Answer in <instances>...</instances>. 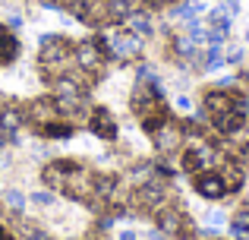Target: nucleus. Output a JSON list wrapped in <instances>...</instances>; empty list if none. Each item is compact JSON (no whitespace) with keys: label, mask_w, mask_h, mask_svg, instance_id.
<instances>
[{"label":"nucleus","mask_w":249,"mask_h":240,"mask_svg":"<svg viewBox=\"0 0 249 240\" xmlns=\"http://www.w3.org/2000/svg\"><path fill=\"white\" fill-rule=\"evenodd\" d=\"M3 146H6V139H3V136H0V148H3Z\"/></svg>","instance_id":"28"},{"label":"nucleus","mask_w":249,"mask_h":240,"mask_svg":"<svg viewBox=\"0 0 249 240\" xmlns=\"http://www.w3.org/2000/svg\"><path fill=\"white\" fill-rule=\"evenodd\" d=\"M22 240H54V237L38 224H22Z\"/></svg>","instance_id":"19"},{"label":"nucleus","mask_w":249,"mask_h":240,"mask_svg":"<svg viewBox=\"0 0 249 240\" xmlns=\"http://www.w3.org/2000/svg\"><path fill=\"white\" fill-rule=\"evenodd\" d=\"M3 199H6V205H10L16 215H22V209H25V196L19 190H3Z\"/></svg>","instance_id":"18"},{"label":"nucleus","mask_w":249,"mask_h":240,"mask_svg":"<svg viewBox=\"0 0 249 240\" xmlns=\"http://www.w3.org/2000/svg\"><path fill=\"white\" fill-rule=\"evenodd\" d=\"M227 60H224V48H205L202 51V73H218V70H224Z\"/></svg>","instance_id":"15"},{"label":"nucleus","mask_w":249,"mask_h":240,"mask_svg":"<svg viewBox=\"0 0 249 240\" xmlns=\"http://www.w3.org/2000/svg\"><path fill=\"white\" fill-rule=\"evenodd\" d=\"M227 222H231V218H227L221 209H208V212H205V228H212V231L227 228Z\"/></svg>","instance_id":"17"},{"label":"nucleus","mask_w":249,"mask_h":240,"mask_svg":"<svg viewBox=\"0 0 249 240\" xmlns=\"http://www.w3.org/2000/svg\"><path fill=\"white\" fill-rule=\"evenodd\" d=\"M35 205H54V193H32Z\"/></svg>","instance_id":"21"},{"label":"nucleus","mask_w":249,"mask_h":240,"mask_svg":"<svg viewBox=\"0 0 249 240\" xmlns=\"http://www.w3.org/2000/svg\"><path fill=\"white\" fill-rule=\"evenodd\" d=\"M117 240H139V234H136L133 228H123L120 234H117Z\"/></svg>","instance_id":"23"},{"label":"nucleus","mask_w":249,"mask_h":240,"mask_svg":"<svg viewBox=\"0 0 249 240\" xmlns=\"http://www.w3.org/2000/svg\"><path fill=\"white\" fill-rule=\"evenodd\" d=\"M243 38H246V51H249V29H246V32H243Z\"/></svg>","instance_id":"27"},{"label":"nucleus","mask_w":249,"mask_h":240,"mask_svg":"<svg viewBox=\"0 0 249 240\" xmlns=\"http://www.w3.org/2000/svg\"><path fill=\"white\" fill-rule=\"evenodd\" d=\"M98 44H101L107 60H120V63L142 60V54H145V41L129 29H117L110 35H98Z\"/></svg>","instance_id":"1"},{"label":"nucleus","mask_w":249,"mask_h":240,"mask_svg":"<svg viewBox=\"0 0 249 240\" xmlns=\"http://www.w3.org/2000/svg\"><path fill=\"white\" fill-rule=\"evenodd\" d=\"M89 129L98 136V139H107V142H114L117 133H120V127H117L114 114H110L107 108H95V111L89 114Z\"/></svg>","instance_id":"10"},{"label":"nucleus","mask_w":249,"mask_h":240,"mask_svg":"<svg viewBox=\"0 0 249 240\" xmlns=\"http://www.w3.org/2000/svg\"><path fill=\"white\" fill-rule=\"evenodd\" d=\"M60 117L63 114H60V108H57L54 95H41V98H32L29 105H25V120H29L35 129L48 127V123H57Z\"/></svg>","instance_id":"5"},{"label":"nucleus","mask_w":249,"mask_h":240,"mask_svg":"<svg viewBox=\"0 0 249 240\" xmlns=\"http://www.w3.org/2000/svg\"><path fill=\"white\" fill-rule=\"evenodd\" d=\"M98 228H101V231H110V228H114V218H101V222H98Z\"/></svg>","instance_id":"24"},{"label":"nucleus","mask_w":249,"mask_h":240,"mask_svg":"<svg viewBox=\"0 0 249 240\" xmlns=\"http://www.w3.org/2000/svg\"><path fill=\"white\" fill-rule=\"evenodd\" d=\"M73 54H76V44L67 41L63 35H41L38 63H41L44 73H51V70H54V76H57V73H67V70H73V67H76Z\"/></svg>","instance_id":"2"},{"label":"nucleus","mask_w":249,"mask_h":240,"mask_svg":"<svg viewBox=\"0 0 249 240\" xmlns=\"http://www.w3.org/2000/svg\"><path fill=\"white\" fill-rule=\"evenodd\" d=\"M227 228H231L233 240H246L249 237V205H240V209L233 212L231 222H227Z\"/></svg>","instance_id":"14"},{"label":"nucleus","mask_w":249,"mask_h":240,"mask_svg":"<svg viewBox=\"0 0 249 240\" xmlns=\"http://www.w3.org/2000/svg\"><path fill=\"white\" fill-rule=\"evenodd\" d=\"M218 3H224V0H218Z\"/></svg>","instance_id":"29"},{"label":"nucleus","mask_w":249,"mask_h":240,"mask_svg":"<svg viewBox=\"0 0 249 240\" xmlns=\"http://www.w3.org/2000/svg\"><path fill=\"white\" fill-rule=\"evenodd\" d=\"M240 86H243V89H249V63H243V67H240Z\"/></svg>","instance_id":"22"},{"label":"nucleus","mask_w":249,"mask_h":240,"mask_svg":"<svg viewBox=\"0 0 249 240\" xmlns=\"http://www.w3.org/2000/svg\"><path fill=\"white\" fill-rule=\"evenodd\" d=\"M183 139H186V136H183V127H180L174 117H167V120L152 133V142H155V152H158V155H174V152H180Z\"/></svg>","instance_id":"7"},{"label":"nucleus","mask_w":249,"mask_h":240,"mask_svg":"<svg viewBox=\"0 0 249 240\" xmlns=\"http://www.w3.org/2000/svg\"><path fill=\"white\" fill-rule=\"evenodd\" d=\"M22 123H25V114L19 111V108L6 105L3 111H0V129L10 136V142H19L16 136H19V129H22Z\"/></svg>","instance_id":"12"},{"label":"nucleus","mask_w":249,"mask_h":240,"mask_svg":"<svg viewBox=\"0 0 249 240\" xmlns=\"http://www.w3.org/2000/svg\"><path fill=\"white\" fill-rule=\"evenodd\" d=\"M13 165V158H10V155H0V167H10Z\"/></svg>","instance_id":"25"},{"label":"nucleus","mask_w":249,"mask_h":240,"mask_svg":"<svg viewBox=\"0 0 249 240\" xmlns=\"http://www.w3.org/2000/svg\"><path fill=\"white\" fill-rule=\"evenodd\" d=\"M246 190H249V184H246Z\"/></svg>","instance_id":"30"},{"label":"nucleus","mask_w":249,"mask_h":240,"mask_svg":"<svg viewBox=\"0 0 249 240\" xmlns=\"http://www.w3.org/2000/svg\"><path fill=\"white\" fill-rule=\"evenodd\" d=\"M155 224H158L161 231L170 237V240H177V237H183V231H186V215H183L180 209H170V205H161V209H155Z\"/></svg>","instance_id":"9"},{"label":"nucleus","mask_w":249,"mask_h":240,"mask_svg":"<svg viewBox=\"0 0 249 240\" xmlns=\"http://www.w3.org/2000/svg\"><path fill=\"white\" fill-rule=\"evenodd\" d=\"M218 146L214 142H205V139H193L186 148H183V158H180V167L186 174H202V171H212L218 165Z\"/></svg>","instance_id":"3"},{"label":"nucleus","mask_w":249,"mask_h":240,"mask_svg":"<svg viewBox=\"0 0 249 240\" xmlns=\"http://www.w3.org/2000/svg\"><path fill=\"white\" fill-rule=\"evenodd\" d=\"M174 108H177V111H193V98H189L186 92L177 95V98H174Z\"/></svg>","instance_id":"20"},{"label":"nucleus","mask_w":249,"mask_h":240,"mask_svg":"<svg viewBox=\"0 0 249 240\" xmlns=\"http://www.w3.org/2000/svg\"><path fill=\"white\" fill-rule=\"evenodd\" d=\"M0 240H16V237H13V234H10L6 228H0Z\"/></svg>","instance_id":"26"},{"label":"nucleus","mask_w":249,"mask_h":240,"mask_svg":"<svg viewBox=\"0 0 249 240\" xmlns=\"http://www.w3.org/2000/svg\"><path fill=\"white\" fill-rule=\"evenodd\" d=\"M126 29L136 32L139 38H152L155 35V22L148 19V10H133V16L126 19Z\"/></svg>","instance_id":"13"},{"label":"nucleus","mask_w":249,"mask_h":240,"mask_svg":"<svg viewBox=\"0 0 249 240\" xmlns=\"http://www.w3.org/2000/svg\"><path fill=\"white\" fill-rule=\"evenodd\" d=\"M193 190L199 193L202 199H208V203H221V199H227V196H231V193H227L224 177L218 174V167L196 174V177H193Z\"/></svg>","instance_id":"6"},{"label":"nucleus","mask_w":249,"mask_h":240,"mask_svg":"<svg viewBox=\"0 0 249 240\" xmlns=\"http://www.w3.org/2000/svg\"><path fill=\"white\" fill-rule=\"evenodd\" d=\"M133 203L139 205V209H145V212H155V209H161V205L167 203V184H161V180H145V184H139L133 190Z\"/></svg>","instance_id":"8"},{"label":"nucleus","mask_w":249,"mask_h":240,"mask_svg":"<svg viewBox=\"0 0 249 240\" xmlns=\"http://www.w3.org/2000/svg\"><path fill=\"white\" fill-rule=\"evenodd\" d=\"M224 60H227V67L240 70L246 63V48H243V44H231V48L224 51Z\"/></svg>","instance_id":"16"},{"label":"nucleus","mask_w":249,"mask_h":240,"mask_svg":"<svg viewBox=\"0 0 249 240\" xmlns=\"http://www.w3.org/2000/svg\"><path fill=\"white\" fill-rule=\"evenodd\" d=\"M218 174L224 177L227 193H240L246 186V171H243L240 161H224V165H218Z\"/></svg>","instance_id":"11"},{"label":"nucleus","mask_w":249,"mask_h":240,"mask_svg":"<svg viewBox=\"0 0 249 240\" xmlns=\"http://www.w3.org/2000/svg\"><path fill=\"white\" fill-rule=\"evenodd\" d=\"M73 60H76V70H82L85 76L98 79V73H101L104 60H107V57H104V51H101V44H98V35L76 41V54H73Z\"/></svg>","instance_id":"4"}]
</instances>
